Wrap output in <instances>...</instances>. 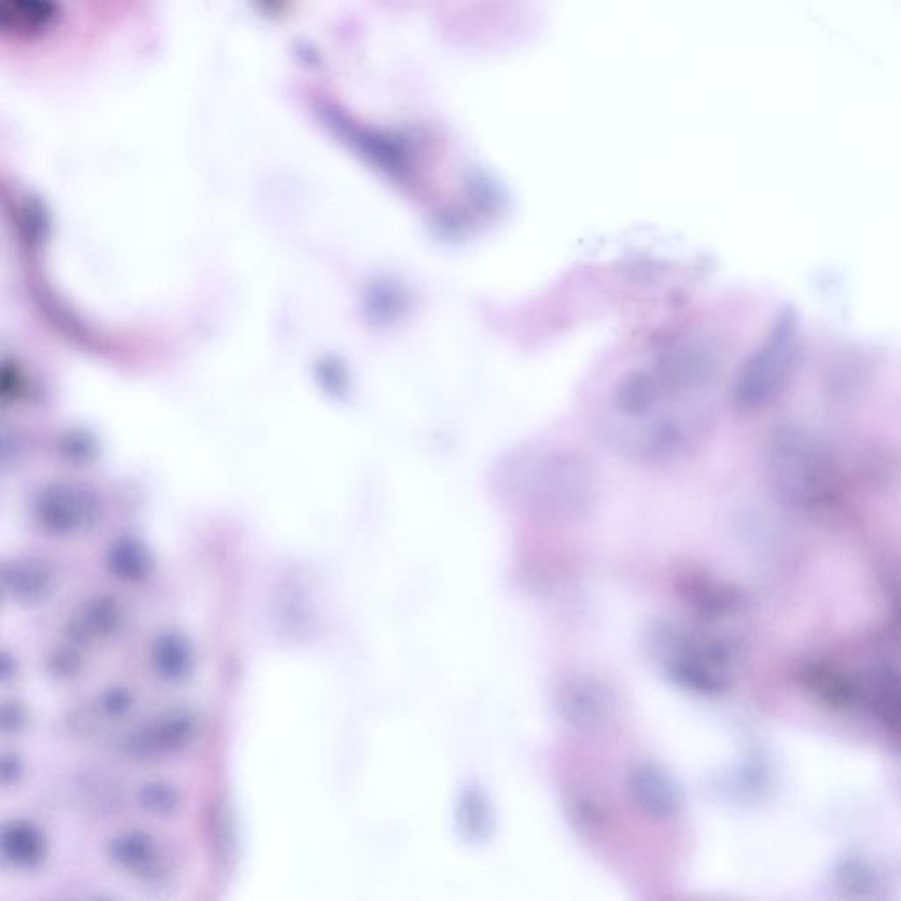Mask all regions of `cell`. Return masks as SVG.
Wrapping results in <instances>:
<instances>
[{"instance_id": "cell-1", "label": "cell", "mask_w": 901, "mask_h": 901, "mask_svg": "<svg viewBox=\"0 0 901 901\" xmlns=\"http://www.w3.org/2000/svg\"><path fill=\"white\" fill-rule=\"evenodd\" d=\"M745 342L731 330L704 326L650 347L602 400L604 442L623 460L650 467L704 453L729 411Z\"/></svg>"}, {"instance_id": "cell-12", "label": "cell", "mask_w": 901, "mask_h": 901, "mask_svg": "<svg viewBox=\"0 0 901 901\" xmlns=\"http://www.w3.org/2000/svg\"><path fill=\"white\" fill-rule=\"evenodd\" d=\"M106 565L113 578L131 585L147 581L154 572L152 555L148 553L147 548L134 541H120L113 544L108 551Z\"/></svg>"}, {"instance_id": "cell-16", "label": "cell", "mask_w": 901, "mask_h": 901, "mask_svg": "<svg viewBox=\"0 0 901 901\" xmlns=\"http://www.w3.org/2000/svg\"><path fill=\"white\" fill-rule=\"evenodd\" d=\"M29 724V715L27 708L18 701L4 704L2 710V729L6 734L22 733L23 729Z\"/></svg>"}, {"instance_id": "cell-13", "label": "cell", "mask_w": 901, "mask_h": 901, "mask_svg": "<svg viewBox=\"0 0 901 901\" xmlns=\"http://www.w3.org/2000/svg\"><path fill=\"white\" fill-rule=\"evenodd\" d=\"M136 708V694L134 690L125 685H111L97 694L96 699L87 706V718L76 717L74 722L85 724V729L92 727L96 722L113 724L122 722L125 717L131 715Z\"/></svg>"}, {"instance_id": "cell-14", "label": "cell", "mask_w": 901, "mask_h": 901, "mask_svg": "<svg viewBox=\"0 0 901 901\" xmlns=\"http://www.w3.org/2000/svg\"><path fill=\"white\" fill-rule=\"evenodd\" d=\"M184 794L180 787H176L166 780H148L141 784L136 792V803L141 810L148 815H155L161 819H169L182 812L184 808Z\"/></svg>"}, {"instance_id": "cell-5", "label": "cell", "mask_w": 901, "mask_h": 901, "mask_svg": "<svg viewBox=\"0 0 901 901\" xmlns=\"http://www.w3.org/2000/svg\"><path fill=\"white\" fill-rule=\"evenodd\" d=\"M557 708L569 726L594 731L606 726L615 696L608 683L595 676H574L558 689Z\"/></svg>"}, {"instance_id": "cell-4", "label": "cell", "mask_w": 901, "mask_h": 901, "mask_svg": "<svg viewBox=\"0 0 901 901\" xmlns=\"http://www.w3.org/2000/svg\"><path fill=\"white\" fill-rule=\"evenodd\" d=\"M106 858L118 872L145 884H159L175 872L168 845L147 829L118 831L106 843Z\"/></svg>"}, {"instance_id": "cell-3", "label": "cell", "mask_w": 901, "mask_h": 901, "mask_svg": "<svg viewBox=\"0 0 901 901\" xmlns=\"http://www.w3.org/2000/svg\"><path fill=\"white\" fill-rule=\"evenodd\" d=\"M201 733V718L191 706L162 710L118 741V752L132 761H150L191 747Z\"/></svg>"}, {"instance_id": "cell-6", "label": "cell", "mask_w": 901, "mask_h": 901, "mask_svg": "<svg viewBox=\"0 0 901 901\" xmlns=\"http://www.w3.org/2000/svg\"><path fill=\"white\" fill-rule=\"evenodd\" d=\"M632 803L653 821H669L682 808V789L673 775L653 762H639L627 777Z\"/></svg>"}, {"instance_id": "cell-11", "label": "cell", "mask_w": 901, "mask_h": 901, "mask_svg": "<svg viewBox=\"0 0 901 901\" xmlns=\"http://www.w3.org/2000/svg\"><path fill=\"white\" fill-rule=\"evenodd\" d=\"M456 829L463 840L469 843H481L495 829V812L490 799L481 787L470 785L460 794L456 803Z\"/></svg>"}, {"instance_id": "cell-7", "label": "cell", "mask_w": 901, "mask_h": 901, "mask_svg": "<svg viewBox=\"0 0 901 901\" xmlns=\"http://www.w3.org/2000/svg\"><path fill=\"white\" fill-rule=\"evenodd\" d=\"M127 622L124 604L113 595L101 594L81 602L66 623L69 643L94 646L108 643L124 630Z\"/></svg>"}, {"instance_id": "cell-8", "label": "cell", "mask_w": 901, "mask_h": 901, "mask_svg": "<svg viewBox=\"0 0 901 901\" xmlns=\"http://www.w3.org/2000/svg\"><path fill=\"white\" fill-rule=\"evenodd\" d=\"M57 588L59 574L44 560L22 558L2 567V590L16 604L34 608L50 601Z\"/></svg>"}, {"instance_id": "cell-15", "label": "cell", "mask_w": 901, "mask_h": 901, "mask_svg": "<svg viewBox=\"0 0 901 901\" xmlns=\"http://www.w3.org/2000/svg\"><path fill=\"white\" fill-rule=\"evenodd\" d=\"M46 667L57 680H74L80 676L83 671V657H81L80 646L73 645L67 641V645L55 648L46 660Z\"/></svg>"}, {"instance_id": "cell-9", "label": "cell", "mask_w": 901, "mask_h": 901, "mask_svg": "<svg viewBox=\"0 0 901 901\" xmlns=\"http://www.w3.org/2000/svg\"><path fill=\"white\" fill-rule=\"evenodd\" d=\"M2 859L22 872H36L46 863L50 842L44 829L27 819H11L0 835Z\"/></svg>"}, {"instance_id": "cell-17", "label": "cell", "mask_w": 901, "mask_h": 901, "mask_svg": "<svg viewBox=\"0 0 901 901\" xmlns=\"http://www.w3.org/2000/svg\"><path fill=\"white\" fill-rule=\"evenodd\" d=\"M23 778V764L15 755H4L2 762V784L16 785Z\"/></svg>"}, {"instance_id": "cell-10", "label": "cell", "mask_w": 901, "mask_h": 901, "mask_svg": "<svg viewBox=\"0 0 901 901\" xmlns=\"http://www.w3.org/2000/svg\"><path fill=\"white\" fill-rule=\"evenodd\" d=\"M148 660L155 676L166 683L191 680L198 666L194 643L180 630H166L159 634L150 646Z\"/></svg>"}, {"instance_id": "cell-2", "label": "cell", "mask_w": 901, "mask_h": 901, "mask_svg": "<svg viewBox=\"0 0 901 901\" xmlns=\"http://www.w3.org/2000/svg\"><path fill=\"white\" fill-rule=\"evenodd\" d=\"M506 488L525 511L551 520H574L592 504L594 477L581 456L543 451L511 460Z\"/></svg>"}]
</instances>
